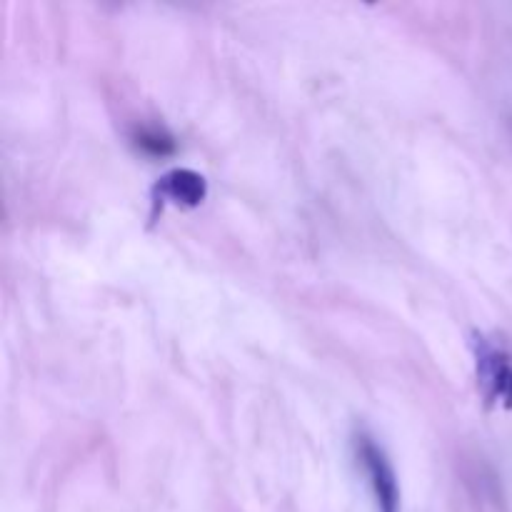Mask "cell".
<instances>
[{
  "label": "cell",
  "instance_id": "6da1fadb",
  "mask_svg": "<svg viewBox=\"0 0 512 512\" xmlns=\"http://www.w3.org/2000/svg\"><path fill=\"white\" fill-rule=\"evenodd\" d=\"M355 458L368 475V485L373 490L375 505L380 512H400V485L393 465L385 450L375 443L373 435H355Z\"/></svg>",
  "mask_w": 512,
  "mask_h": 512
},
{
  "label": "cell",
  "instance_id": "3957f363",
  "mask_svg": "<svg viewBox=\"0 0 512 512\" xmlns=\"http://www.w3.org/2000/svg\"><path fill=\"white\" fill-rule=\"evenodd\" d=\"M208 195V183L200 173L188 168H178L170 170L160 178V183L155 185V198L168 200V203L175 205H185V208H195L200 205Z\"/></svg>",
  "mask_w": 512,
  "mask_h": 512
},
{
  "label": "cell",
  "instance_id": "277c9868",
  "mask_svg": "<svg viewBox=\"0 0 512 512\" xmlns=\"http://www.w3.org/2000/svg\"><path fill=\"white\" fill-rule=\"evenodd\" d=\"M135 143H138L140 150L150 155H168L175 150L173 135L165 133L160 128H143L135 133Z\"/></svg>",
  "mask_w": 512,
  "mask_h": 512
},
{
  "label": "cell",
  "instance_id": "7a4b0ae2",
  "mask_svg": "<svg viewBox=\"0 0 512 512\" xmlns=\"http://www.w3.org/2000/svg\"><path fill=\"white\" fill-rule=\"evenodd\" d=\"M478 355V378L488 403H498L512 410V355L495 340L478 335L475 340Z\"/></svg>",
  "mask_w": 512,
  "mask_h": 512
}]
</instances>
